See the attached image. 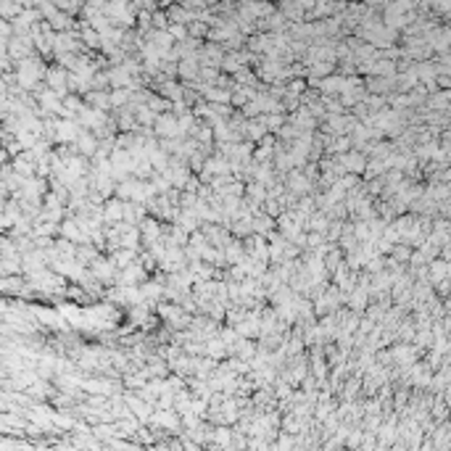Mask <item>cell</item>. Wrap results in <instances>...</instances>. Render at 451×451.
Returning a JSON list of instances; mask_svg holds the SVG:
<instances>
[{"label":"cell","instance_id":"6da1fadb","mask_svg":"<svg viewBox=\"0 0 451 451\" xmlns=\"http://www.w3.org/2000/svg\"><path fill=\"white\" fill-rule=\"evenodd\" d=\"M153 132L164 140H182L180 130H177V116L174 114H159L156 121H153Z\"/></svg>","mask_w":451,"mask_h":451},{"label":"cell","instance_id":"7a4b0ae2","mask_svg":"<svg viewBox=\"0 0 451 451\" xmlns=\"http://www.w3.org/2000/svg\"><path fill=\"white\" fill-rule=\"evenodd\" d=\"M145 280V269L140 264H130V267L121 269V277H119V285L121 288H137V283Z\"/></svg>","mask_w":451,"mask_h":451},{"label":"cell","instance_id":"3957f363","mask_svg":"<svg viewBox=\"0 0 451 451\" xmlns=\"http://www.w3.org/2000/svg\"><path fill=\"white\" fill-rule=\"evenodd\" d=\"M340 169H348V172H364V159H362V153H356V151H348V153H343L338 161H335Z\"/></svg>","mask_w":451,"mask_h":451},{"label":"cell","instance_id":"277c9868","mask_svg":"<svg viewBox=\"0 0 451 451\" xmlns=\"http://www.w3.org/2000/svg\"><path fill=\"white\" fill-rule=\"evenodd\" d=\"M74 143H77V148H80L85 156H95V153H98V137L92 135V132H87V130H82Z\"/></svg>","mask_w":451,"mask_h":451},{"label":"cell","instance_id":"5b68a950","mask_svg":"<svg viewBox=\"0 0 451 451\" xmlns=\"http://www.w3.org/2000/svg\"><path fill=\"white\" fill-rule=\"evenodd\" d=\"M121 206H124V201H119V198H114V201H108V204L103 206V211H101V219H106V222H121Z\"/></svg>","mask_w":451,"mask_h":451},{"label":"cell","instance_id":"8992f818","mask_svg":"<svg viewBox=\"0 0 451 451\" xmlns=\"http://www.w3.org/2000/svg\"><path fill=\"white\" fill-rule=\"evenodd\" d=\"M130 90H111L108 92V103H111L114 108H127L130 106Z\"/></svg>","mask_w":451,"mask_h":451},{"label":"cell","instance_id":"52a82bcc","mask_svg":"<svg viewBox=\"0 0 451 451\" xmlns=\"http://www.w3.org/2000/svg\"><path fill=\"white\" fill-rule=\"evenodd\" d=\"M177 71L182 77H188V80H193V77H198L201 66H198V58H182V64L177 66Z\"/></svg>","mask_w":451,"mask_h":451},{"label":"cell","instance_id":"ba28073f","mask_svg":"<svg viewBox=\"0 0 451 451\" xmlns=\"http://www.w3.org/2000/svg\"><path fill=\"white\" fill-rule=\"evenodd\" d=\"M288 185H290V190H293V193H309V188H312V185H309V180H306L301 172H293Z\"/></svg>","mask_w":451,"mask_h":451},{"label":"cell","instance_id":"9c48e42d","mask_svg":"<svg viewBox=\"0 0 451 451\" xmlns=\"http://www.w3.org/2000/svg\"><path fill=\"white\" fill-rule=\"evenodd\" d=\"M87 101L95 103L98 111H106V108L111 106V103H108V92H103V90H90V92H87Z\"/></svg>","mask_w":451,"mask_h":451},{"label":"cell","instance_id":"30bf717a","mask_svg":"<svg viewBox=\"0 0 451 451\" xmlns=\"http://www.w3.org/2000/svg\"><path fill=\"white\" fill-rule=\"evenodd\" d=\"M143 232H145V243H153V240L161 238V227H159V222H153V219L143 222Z\"/></svg>","mask_w":451,"mask_h":451},{"label":"cell","instance_id":"8fae6325","mask_svg":"<svg viewBox=\"0 0 451 451\" xmlns=\"http://www.w3.org/2000/svg\"><path fill=\"white\" fill-rule=\"evenodd\" d=\"M245 135L251 137V140H259V137H264L267 135V124H264V119H259V121H251L245 127Z\"/></svg>","mask_w":451,"mask_h":451},{"label":"cell","instance_id":"7c38bea8","mask_svg":"<svg viewBox=\"0 0 451 451\" xmlns=\"http://www.w3.org/2000/svg\"><path fill=\"white\" fill-rule=\"evenodd\" d=\"M224 254H227L230 261H243V256H245V254H243V245H240L238 240H230V243L224 245Z\"/></svg>","mask_w":451,"mask_h":451},{"label":"cell","instance_id":"4fadbf2b","mask_svg":"<svg viewBox=\"0 0 451 451\" xmlns=\"http://www.w3.org/2000/svg\"><path fill=\"white\" fill-rule=\"evenodd\" d=\"M232 232H235L238 238H245V235H251V232H254V227H251V216H245L243 222H238L235 227H232Z\"/></svg>","mask_w":451,"mask_h":451},{"label":"cell","instance_id":"5bb4252c","mask_svg":"<svg viewBox=\"0 0 451 451\" xmlns=\"http://www.w3.org/2000/svg\"><path fill=\"white\" fill-rule=\"evenodd\" d=\"M430 272H433V280H443L446 272H448V264L446 261H430Z\"/></svg>","mask_w":451,"mask_h":451},{"label":"cell","instance_id":"9a60e30c","mask_svg":"<svg viewBox=\"0 0 451 451\" xmlns=\"http://www.w3.org/2000/svg\"><path fill=\"white\" fill-rule=\"evenodd\" d=\"M161 92H164V95H169V98H174V103H177V101H180V95H182L180 85H174V82H164Z\"/></svg>","mask_w":451,"mask_h":451},{"label":"cell","instance_id":"2e32d148","mask_svg":"<svg viewBox=\"0 0 451 451\" xmlns=\"http://www.w3.org/2000/svg\"><path fill=\"white\" fill-rule=\"evenodd\" d=\"M64 235L71 238V240H87L85 235H80V227H77L74 222H66V224H64Z\"/></svg>","mask_w":451,"mask_h":451},{"label":"cell","instance_id":"e0dca14e","mask_svg":"<svg viewBox=\"0 0 451 451\" xmlns=\"http://www.w3.org/2000/svg\"><path fill=\"white\" fill-rule=\"evenodd\" d=\"M209 354H211V356H222V354H224V343H222L219 338H211V340H209Z\"/></svg>","mask_w":451,"mask_h":451},{"label":"cell","instance_id":"ac0fdd59","mask_svg":"<svg viewBox=\"0 0 451 451\" xmlns=\"http://www.w3.org/2000/svg\"><path fill=\"white\" fill-rule=\"evenodd\" d=\"M309 227H312V230H324V227H328V216H324V214H314L312 222H309Z\"/></svg>","mask_w":451,"mask_h":451},{"label":"cell","instance_id":"d6986e66","mask_svg":"<svg viewBox=\"0 0 451 451\" xmlns=\"http://www.w3.org/2000/svg\"><path fill=\"white\" fill-rule=\"evenodd\" d=\"M393 254H396V259H401V261H407L409 256H412V251L407 245H393Z\"/></svg>","mask_w":451,"mask_h":451},{"label":"cell","instance_id":"ffe728a7","mask_svg":"<svg viewBox=\"0 0 451 451\" xmlns=\"http://www.w3.org/2000/svg\"><path fill=\"white\" fill-rule=\"evenodd\" d=\"M190 32H193V35H204L206 27H204V24H190Z\"/></svg>","mask_w":451,"mask_h":451}]
</instances>
